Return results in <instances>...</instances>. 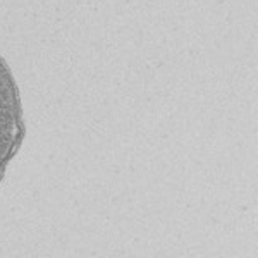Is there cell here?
Masks as SVG:
<instances>
[{
    "label": "cell",
    "instance_id": "1",
    "mask_svg": "<svg viewBox=\"0 0 258 258\" xmlns=\"http://www.w3.org/2000/svg\"><path fill=\"white\" fill-rule=\"evenodd\" d=\"M24 138V119L14 76L0 55V177Z\"/></svg>",
    "mask_w": 258,
    "mask_h": 258
}]
</instances>
